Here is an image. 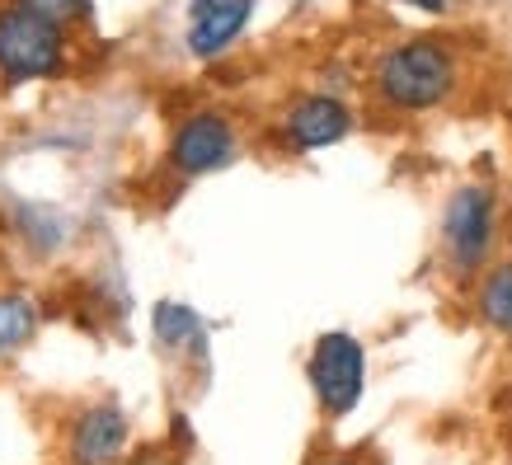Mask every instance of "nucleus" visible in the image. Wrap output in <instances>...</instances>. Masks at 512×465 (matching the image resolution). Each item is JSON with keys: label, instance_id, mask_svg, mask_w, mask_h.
Here are the masks:
<instances>
[{"label": "nucleus", "instance_id": "nucleus-2", "mask_svg": "<svg viewBox=\"0 0 512 465\" xmlns=\"http://www.w3.org/2000/svg\"><path fill=\"white\" fill-rule=\"evenodd\" d=\"M498 240H503V198L494 184L466 179L456 184L442 202L437 217V254L451 282H475L484 268L498 259Z\"/></svg>", "mask_w": 512, "mask_h": 465}, {"label": "nucleus", "instance_id": "nucleus-6", "mask_svg": "<svg viewBox=\"0 0 512 465\" xmlns=\"http://www.w3.org/2000/svg\"><path fill=\"white\" fill-rule=\"evenodd\" d=\"M357 127V113L348 99L329 90H311V94H296L292 104L282 109L278 118V132H282V146L292 155H311V151H329L339 141L353 137Z\"/></svg>", "mask_w": 512, "mask_h": 465}, {"label": "nucleus", "instance_id": "nucleus-16", "mask_svg": "<svg viewBox=\"0 0 512 465\" xmlns=\"http://www.w3.org/2000/svg\"><path fill=\"white\" fill-rule=\"evenodd\" d=\"M320 465H367L362 456H353V451H339V456H325Z\"/></svg>", "mask_w": 512, "mask_h": 465}, {"label": "nucleus", "instance_id": "nucleus-5", "mask_svg": "<svg viewBox=\"0 0 512 465\" xmlns=\"http://www.w3.org/2000/svg\"><path fill=\"white\" fill-rule=\"evenodd\" d=\"M235 155H240V132L231 118L217 109H198L174 127L165 160L179 179H207V174L231 170Z\"/></svg>", "mask_w": 512, "mask_h": 465}, {"label": "nucleus", "instance_id": "nucleus-8", "mask_svg": "<svg viewBox=\"0 0 512 465\" xmlns=\"http://www.w3.org/2000/svg\"><path fill=\"white\" fill-rule=\"evenodd\" d=\"M127 437H132V423L118 404H90L80 409V419L71 423V465H118L127 451Z\"/></svg>", "mask_w": 512, "mask_h": 465}, {"label": "nucleus", "instance_id": "nucleus-7", "mask_svg": "<svg viewBox=\"0 0 512 465\" xmlns=\"http://www.w3.org/2000/svg\"><path fill=\"white\" fill-rule=\"evenodd\" d=\"M249 19H254V0H188V57L198 62L226 57L249 29Z\"/></svg>", "mask_w": 512, "mask_h": 465}, {"label": "nucleus", "instance_id": "nucleus-9", "mask_svg": "<svg viewBox=\"0 0 512 465\" xmlns=\"http://www.w3.org/2000/svg\"><path fill=\"white\" fill-rule=\"evenodd\" d=\"M470 310L489 334L512 339V254L494 259L480 278L470 282Z\"/></svg>", "mask_w": 512, "mask_h": 465}, {"label": "nucleus", "instance_id": "nucleus-13", "mask_svg": "<svg viewBox=\"0 0 512 465\" xmlns=\"http://www.w3.org/2000/svg\"><path fill=\"white\" fill-rule=\"evenodd\" d=\"M15 5L52 19V24H76V19L90 15V0H15Z\"/></svg>", "mask_w": 512, "mask_h": 465}, {"label": "nucleus", "instance_id": "nucleus-12", "mask_svg": "<svg viewBox=\"0 0 512 465\" xmlns=\"http://www.w3.org/2000/svg\"><path fill=\"white\" fill-rule=\"evenodd\" d=\"M19 221H24V235H29L33 249H47V254H52V249L66 240V221L57 217L52 207H47V212L43 207H19Z\"/></svg>", "mask_w": 512, "mask_h": 465}, {"label": "nucleus", "instance_id": "nucleus-11", "mask_svg": "<svg viewBox=\"0 0 512 465\" xmlns=\"http://www.w3.org/2000/svg\"><path fill=\"white\" fill-rule=\"evenodd\" d=\"M33 329H38V301L24 292H0V357L29 343Z\"/></svg>", "mask_w": 512, "mask_h": 465}, {"label": "nucleus", "instance_id": "nucleus-17", "mask_svg": "<svg viewBox=\"0 0 512 465\" xmlns=\"http://www.w3.org/2000/svg\"><path fill=\"white\" fill-rule=\"evenodd\" d=\"M503 240H512V212H503Z\"/></svg>", "mask_w": 512, "mask_h": 465}, {"label": "nucleus", "instance_id": "nucleus-15", "mask_svg": "<svg viewBox=\"0 0 512 465\" xmlns=\"http://www.w3.org/2000/svg\"><path fill=\"white\" fill-rule=\"evenodd\" d=\"M409 10H423V15H447V0H400Z\"/></svg>", "mask_w": 512, "mask_h": 465}, {"label": "nucleus", "instance_id": "nucleus-14", "mask_svg": "<svg viewBox=\"0 0 512 465\" xmlns=\"http://www.w3.org/2000/svg\"><path fill=\"white\" fill-rule=\"evenodd\" d=\"M127 465H179V461H174L170 451H141V456H132Z\"/></svg>", "mask_w": 512, "mask_h": 465}, {"label": "nucleus", "instance_id": "nucleus-1", "mask_svg": "<svg viewBox=\"0 0 512 465\" xmlns=\"http://www.w3.org/2000/svg\"><path fill=\"white\" fill-rule=\"evenodd\" d=\"M461 85V57L447 38L419 33L386 47L372 66V94L390 113H437Z\"/></svg>", "mask_w": 512, "mask_h": 465}, {"label": "nucleus", "instance_id": "nucleus-10", "mask_svg": "<svg viewBox=\"0 0 512 465\" xmlns=\"http://www.w3.org/2000/svg\"><path fill=\"white\" fill-rule=\"evenodd\" d=\"M151 334H156L160 348L170 353H207V325L202 315L184 301H156L151 310Z\"/></svg>", "mask_w": 512, "mask_h": 465}, {"label": "nucleus", "instance_id": "nucleus-3", "mask_svg": "<svg viewBox=\"0 0 512 465\" xmlns=\"http://www.w3.org/2000/svg\"><path fill=\"white\" fill-rule=\"evenodd\" d=\"M306 381H311V395L329 423L348 419L362 404V390H367V348H362V339L348 334V329H325L311 343Z\"/></svg>", "mask_w": 512, "mask_h": 465}, {"label": "nucleus", "instance_id": "nucleus-4", "mask_svg": "<svg viewBox=\"0 0 512 465\" xmlns=\"http://www.w3.org/2000/svg\"><path fill=\"white\" fill-rule=\"evenodd\" d=\"M66 66V24L33 15L24 5L0 10V76L10 85L52 80Z\"/></svg>", "mask_w": 512, "mask_h": 465}]
</instances>
